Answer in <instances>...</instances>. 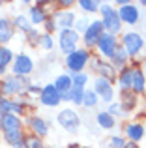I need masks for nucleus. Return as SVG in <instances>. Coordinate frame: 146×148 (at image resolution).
<instances>
[{"mask_svg":"<svg viewBox=\"0 0 146 148\" xmlns=\"http://www.w3.org/2000/svg\"><path fill=\"white\" fill-rule=\"evenodd\" d=\"M58 124L64 126L66 130H75V127L81 124V120H79V116H77L71 109H64V111L58 114Z\"/></svg>","mask_w":146,"mask_h":148,"instance_id":"f257e3e1","label":"nucleus"},{"mask_svg":"<svg viewBox=\"0 0 146 148\" xmlns=\"http://www.w3.org/2000/svg\"><path fill=\"white\" fill-rule=\"evenodd\" d=\"M101 11L105 13V17H103V26H105V28H109L111 32L120 30V21H118V13H116V11H113L109 6H103Z\"/></svg>","mask_w":146,"mask_h":148,"instance_id":"f03ea898","label":"nucleus"},{"mask_svg":"<svg viewBox=\"0 0 146 148\" xmlns=\"http://www.w3.org/2000/svg\"><path fill=\"white\" fill-rule=\"evenodd\" d=\"M86 60H88L86 51H73L70 56H68V68L73 69V71H79V69H83V66L86 64Z\"/></svg>","mask_w":146,"mask_h":148,"instance_id":"7ed1b4c3","label":"nucleus"},{"mask_svg":"<svg viewBox=\"0 0 146 148\" xmlns=\"http://www.w3.org/2000/svg\"><path fill=\"white\" fill-rule=\"evenodd\" d=\"M75 43H77V32L75 30H64L62 36H60V47H62L64 53H73L75 49Z\"/></svg>","mask_w":146,"mask_h":148,"instance_id":"20e7f679","label":"nucleus"},{"mask_svg":"<svg viewBox=\"0 0 146 148\" xmlns=\"http://www.w3.org/2000/svg\"><path fill=\"white\" fill-rule=\"evenodd\" d=\"M60 94L56 90V86H45L43 92H41V101L43 105H49V107H55V105L60 103Z\"/></svg>","mask_w":146,"mask_h":148,"instance_id":"39448f33","label":"nucleus"},{"mask_svg":"<svg viewBox=\"0 0 146 148\" xmlns=\"http://www.w3.org/2000/svg\"><path fill=\"white\" fill-rule=\"evenodd\" d=\"M124 43H126V51H128L129 54H135L143 47V38H141L139 34H126Z\"/></svg>","mask_w":146,"mask_h":148,"instance_id":"423d86ee","label":"nucleus"},{"mask_svg":"<svg viewBox=\"0 0 146 148\" xmlns=\"http://www.w3.org/2000/svg\"><path fill=\"white\" fill-rule=\"evenodd\" d=\"M101 30H103V23L101 21H96L94 25H90L84 32V38H86L88 43H96L98 38H101Z\"/></svg>","mask_w":146,"mask_h":148,"instance_id":"0eeeda50","label":"nucleus"},{"mask_svg":"<svg viewBox=\"0 0 146 148\" xmlns=\"http://www.w3.org/2000/svg\"><path fill=\"white\" fill-rule=\"evenodd\" d=\"M13 71L19 73V75H23V73H30V71H32V60H30L28 56H25V54L17 56L15 66H13Z\"/></svg>","mask_w":146,"mask_h":148,"instance_id":"6e6552de","label":"nucleus"},{"mask_svg":"<svg viewBox=\"0 0 146 148\" xmlns=\"http://www.w3.org/2000/svg\"><path fill=\"white\" fill-rule=\"evenodd\" d=\"M114 45H116V41H114V38L111 36V34L99 38V49H101V53L107 54V56H113L114 54Z\"/></svg>","mask_w":146,"mask_h":148,"instance_id":"1a4fd4ad","label":"nucleus"},{"mask_svg":"<svg viewBox=\"0 0 146 148\" xmlns=\"http://www.w3.org/2000/svg\"><path fill=\"white\" fill-rule=\"evenodd\" d=\"M96 92H98L105 101H109L113 98V88H111V84H109L107 79H98L96 81Z\"/></svg>","mask_w":146,"mask_h":148,"instance_id":"9d476101","label":"nucleus"},{"mask_svg":"<svg viewBox=\"0 0 146 148\" xmlns=\"http://www.w3.org/2000/svg\"><path fill=\"white\" fill-rule=\"evenodd\" d=\"M19 126H21V122H19L17 116L4 114V118H2V130L6 131V133H10V131H19Z\"/></svg>","mask_w":146,"mask_h":148,"instance_id":"9b49d317","label":"nucleus"},{"mask_svg":"<svg viewBox=\"0 0 146 148\" xmlns=\"http://www.w3.org/2000/svg\"><path fill=\"white\" fill-rule=\"evenodd\" d=\"M55 23L58 26H62L64 30H70V26L73 25V13H70V11H60V13L55 15Z\"/></svg>","mask_w":146,"mask_h":148,"instance_id":"f8f14e48","label":"nucleus"},{"mask_svg":"<svg viewBox=\"0 0 146 148\" xmlns=\"http://www.w3.org/2000/svg\"><path fill=\"white\" fill-rule=\"evenodd\" d=\"M120 17H122V21L133 25V23H137V19H139V11H137L133 6H124L120 10Z\"/></svg>","mask_w":146,"mask_h":148,"instance_id":"ddd939ff","label":"nucleus"},{"mask_svg":"<svg viewBox=\"0 0 146 148\" xmlns=\"http://www.w3.org/2000/svg\"><path fill=\"white\" fill-rule=\"evenodd\" d=\"M21 88H23V81L21 79H13V77H10V79L4 81V92H6V94L19 92Z\"/></svg>","mask_w":146,"mask_h":148,"instance_id":"4468645a","label":"nucleus"},{"mask_svg":"<svg viewBox=\"0 0 146 148\" xmlns=\"http://www.w3.org/2000/svg\"><path fill=\"white\" fill-rule=\"evenodd\" d=\"M11 34H13V30H11V25L6 21V19H0V41H10L11 40Z\"/></svg>","mask_w":146,"mask_h":148,"instance_id":"2eb2a0df","label":"nucleus"},{"mask_svg":"<svg viewBox=\"0 0 146 148\" xmlns=\"http://www.w3.org/2000/svg\"><path fill=\"white\" fill-rule=\"evenodd\" d=\"M131 86L135 88V92H143V88H144V77H143V73H141L139 69H135V71H133Z\"/></svg>","mask_w":146,"mask_h":148,"instance_id":"dca6fc26","label":"nucleus"},{"mask_svg":"<svg viewBox=\"0 0 146 148\" xmlns=\"http://www.w3.org/2000/svg\"><path fill=\"white\" fill-rule=\"evenodd\" d=\"M128 135L133 139V141H141V139H143V135H144L143 126H139V124H131V126L128 127Z\"/></svg>","mask_w":146,"mask_h":148,"instance_id":"f3484780","label":"nucleus"},{"mask_svg":"<svg viewBox=\"0 0 146 148\" xmlns=\"http://www.w3.org/2000/svg\"><path fill=\"white\" fill-rule=\"evenodd\" d=\"M98 122H99V126H101V127H107V130L114 126L113 116L107 114V112H99V114H98Z\"/></svg>","mask_w":146,"mask_h":148,"instance_id":"a211bd4d","label":"nucleus"},{"mask_svg":"<svg viewBox=\"0 0 146 148\" xmlns=\"http://www.w3.org/2000/svg\"><path fill=\"white\" fill-rule=\"evenodd\" d=\"M68 99H73V103H83V99H84V92H83V88L73 86V90L70 92Z\"/></svg>","mask_w":146,"mask_h":148,"instance_id":"6ab92c4d","label":"nucleus"},{"mask_svg":"<svg viewBox=\"0 0 146 148\" xmlns=\"http://www.w3.org/2000/svg\"><path fill=\"white\" fill-rule=\"evenodd\" d=\"M11 56H13V54H11L10 49H0V71L8 66V62L11 60Z\"/></svg>","mask_w":146,"mask_h":148,"instance_id":"aec40b11","label":"nucleus"},{"mask_svg":"<svg viewBox=\"0 0 146 148\" xmlns=\"http://www.w3.org/2000/svg\"><path fill=\"white\" fill-rule=\"evenodd\" d=\"M6 139L10 145H13L15 148H21V143H19V139H21V131H10V133H6Z\"/></svg>","mask_w":146,"mask_h":148,"instance_id":"412c9836","label":"nucleus"},{"mask_svg":"<svg viewBox=\"0 0 146 148\" xmlns=\"http://www.w3.org/2000/svg\"><path fill=\"white\" fill-rule=\"evenodd\" d=\"M71 86V79L66 75H60L58 79H56V90H68V88Z\"/></svg>","mask_w":146,"mask_h":148,"instance_id":"4be33fe9","label":"nucleus"},{"mask_svg":"<svg viewBox=\"0 0 146 148\" xmlns=\"http://www.w3.org/2000/svg\"><path fill=\"white\" fill-rule=\"evenodd\" d=\"M32 126H34V130H36L38 133H41V135L47 133V124H45L41 118H32Z\"/></svg>","mask_w":146,"mask_h":148,"instance_id":"5701e85b","label":"nucleus"},{"mask_svg":"<svg viewBox=\"0 0 146 148\" xmlns=\"http://www.w3.org/2000/svg\"><path fill=\"white\" fill-rule=\"evenodd\" d=\"M131 79H133V69H126V71L122 73V77H120L122 86H129V84H131Z\"/></svg>","mask_w":146,"mask_h":148,"instance_id":"b1692460","label":"nucleus"},{"mask_svg":"<svg viewBox=\"0 0 146 148\" xmlns=\"http://www.w3.org/2000/svg\"><path fill=\"white\" fill-rule=\"evenodd\" d=\"M30 15H32V21L34 23H43V11L40 10V8H32V10H30Z\"/></svg>","mask_w":146,"mask_h":148,"instance_id":"393cba45","label":"nucleus"},{"mask_svg":"<svg viewBox=\"0 0 146 148\" xmlns=\"http://www.w3.org/2000/svg\"><path fill=\"white\" fill-rule=\"evenodd\" d=\"M25 146L26 148H41V141H40V139H36V137H28V139H26V143H25Z\"/></svg>","mask_w":146,"mask_h":148,"instance_id":"a878e982","label":"nucleus"},{"mask_svg":"<svg viewBox=\"0 0 146 148\" xmlns=\"http://www.w3.org/2000/svg\"><path fill=\"white\" fill-rule=\"evenodd\" d=\"M81 6H83V10H88V11H96L98 10V4L92 2V0H81Z\"/></svg>","mask_w":146,"mask_h":148,"instance_id":"bb28decb","label":"nucleus"},{"mask_svg":"<svg viewBox=\"0 0 146 148\" xmlns=\"http://www.w3.org/2000/svg\"><path fill=\"white\" fill-rule=\"evenodd\" d=\"M84 103L86 105H96V101H98V98H96V94L94 92H86V94H84Z\"/></svg>","mask_w":146,"mask_h":148,"instance_id":"cd10ccee","label":"nucleus"},{"mask_svg":"<svg viewBox=\"0 0 146 148\" xmlns=\"http://www.w3.org/2000/svg\"><path fill=\"white\" fill-rule=\"evenodd\" d=\"M84 83H86V75H75L73 77V84H75L77 88H83Z\"/></svg>","mask_w":146,"mask_h":148,"instance_id":"c85d7f7f","label":"nucleus"},{"mask_svg":"<svg viewBox=\"0 0 146 148\" xmlns=\"http://www.w3.org/2000/svg\"><path fill=\"white\" fill-rule=\"evenodd\" d=\"M111 145H113V148H124L126 146L122 137H113V143H111Z\"/></svg>","mask_w":146,"mask_h":148,"instance_id":"c756f323","label":"nucleus"},{"mask_svg":"<svg viewBox=\"0 0 146 148\" xmlns=\"http://www.w3.org/2000/svg\"><path fill=\"white\" fill-rule=\"evenodd\" d=\"M41 43H43L45 49H51L53 47V41H51V38H49V36H43V38H41Z\"/></svg>","mask_w":146,"mask_h":148,"instance_id":"7c9ffc66","label":"nucleus"},{"mask_svg":"<svg viewBox=\"0 0 146 148\" xmlns=\"http://www.w3.org/2000/svg\"><path fill=\"white\" fill-rule=\"evenodd\" d=\"M17 25L21 26V28H25V30H28L30 26H28V23H26V19L25 17H17Z\"/></svg>","mask_w":146,"mask_h":148,"instance_id":"2f4dec72","label":"nucleus"},{"mask_svg":"<svg viewBox=\"0 0 146 148\" xmlns=\"http://www.w3.org/2000/svg\"><path fill=\"white\" fill-rule=\"evenodd\" d=\"M101 71L105 73L107 77H113V69L109 68V64H101Z\"/></svg>","mask_w":146,"mask_h":148,"instance_id":"473e14b6","label":"nucleus"},{"mask_svg":"<svg viewBox=\"0 0 146 148\" xmlns=\"http://www.w3.org/2000/svg\"><path fill=\"white\" fill-rule=\"evenodd\" d=\"M111 112H113V114H120L122 112V105H113V107H111Z\"/></svg>","mask_w":146,"mask_h":148,"instance_id":"72a5a7b5","label":"nucleus"},{"mask_svg":"<svg viewBox=\"0 0 146 148\" xmlns=\"http://www.w3.org/2000/svg\"><path fill=\"white\" fill-rule=\"evenodd\" d=\"M114 58H116V62H124L126 54H124V53H122V51H120V53H116V54H114Z\"/></svg>","mask_w":146,"mask_h":148,"instance_id":"f704fd0d","label":"nucleus"},{"mask_svg":"<svg viewBox=\"0 0 146 148\" xmlns=\"http://www.w3.org/2000/svg\"><path fill=\"white\" fill-rule=\"evenodd\" d=\"M124 148H137V145H133V143H129V145H126Z\"/></svg>","mask_w":146,"mask_h":148,"instance_id":"c9c22d12","label":"nucleus"},{"mask_svg":"<svg viewBox=\"0 0 146 148\" xmlns=\"http://www.w3.org/2000/svg\"><path fill=\"white\" fill-rule=\"evenodd\" d=\"M70 148H84V146H79V145H73V146H70Z\"/></svg>","mask_w":146,"mask_h":148,"instance_id":"e433bc0d","label":"nucleus"},{"mask_svg":"<svg viewBox=\"0 0 146 148\" xmlns=\"http://www.w3.org/2000/svg\"><path fill=\"white\" fill-rule=\"evenodd\" d=\"M4 118V116H2V107H0V120H2Z\"/></svg>","mask_w":146,"mask_h":148,"instance_id":"4c0bfd02","label":"nucleus"}]
</instances>
